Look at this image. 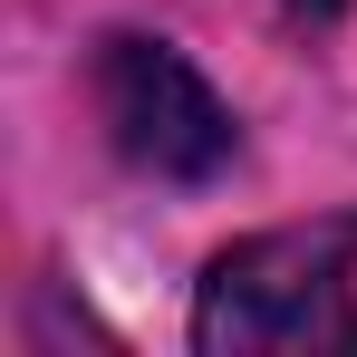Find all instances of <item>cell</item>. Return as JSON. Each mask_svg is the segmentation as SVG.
<instances>
[{"instance_id": "obj_1", "label": "cell", "mask_w": 357, "mask_h": 357, "mask_svg": "<svg viewBox=\"0 0 357 357\" xmlns=\"http://www.w3.org/2000/svg\"><path fill=\"white\" fill-rule=\"evenodd\" d=\"M193 338L213 357H357V213L232 241L203 271Z\"/></svg>"}, {"instance_id": "obj_2", "label": "cell", "mask_w": 357, "mask_h": 357, "mask_svg": "<svg viewBox=\"0 0 357 357\" xmlns=\"http://www.w3.org/2000/svg\"><path fill=\"white\" fill-rule=\"evenodd\" d=\"M97 116L116 135V155L155 183H213L232 165V107L165 39H107L97 49Z\"/></svg>"}, {"instance_id": "obj_3", "label": "cell", "mask_w": 357, "mask_h": 357, "mask_svg": "<svg viewBox=\"0 0 357 357\" xmlns=\"http://www.w3.org/2000/svg\"><path fill=\"white\" fill-rule=\"evenodd\" d=\"M290 10H309V20H328V10H348V0H290Z\"/></svg>"}]
</instances>
